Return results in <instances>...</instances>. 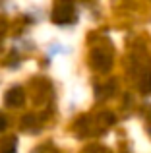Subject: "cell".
I'll return each mask as SVG.
<instances>
[{"mask_svg": "<svg viewBox=\"0 0 151 153\" xmlns=\"http://www.w3.org/2000/svg\"><path fill=\"white\" fill-rule=\"evenodd\" d=\"M76 19V12H74V6L70 2H62V4H56V8L53 10V22L54 23H72Z\"/></svg>", "mask_w": 151, "mask_h": 153, "instance_id": "cell-1", "label": "cell"}, {"mask_svg": "<svg viewBox=\"0 0 151 153\" xmlns=\"http://www.w3.org/2000/svg\"><path fill=\"white\" fill-rule=\"evenodd\" d=\"M91 66L99 72H109L113 66V54L105 49H95L91 52Z\"/></svg>", "mask_w": 151, "mask_h": 153, "instance_id": "cell-2", "label": "cell"}, {"mask_svg": "<svg viewBox=\"0 0 151 153\" xmlns=\"http://www.w3.org/2000/svg\"><path fill=\"white\" fill-rule=\"evenodd\" d=\"M4 103L12 108L21 107V105L25 103V91H23L21 87H12V89H8L6 97H4Z\"/></svg>", "mask_w": 151, "mask_h": 153, "instance_id": "cell-3", "label": "cell"}, {"mask_svg": "<svg viewBox=\"0 0 151 153\" xmlns=\"http://www.w3.org/2000/svg\"><path fill=\"white\" fill-rule=\"evenodd\" d=\"M138 87H140V91H141L144 95L151 93V72H145V74L141 76V79H140V83H138Z\"/></svg>", "mask_w": 151, "mask_h": 153, "instance_id": "cell-4", "label": "cell"}, {"mask_svg": "<svg viewBox=\"0 0 151 153\" xmlns=\"http://www.w3.org/2000/svg\"><path fill=\"white\" fill-rule=\"evenodd\" d=\"M37 122H39V118L35 114H25L21 118V128H23V130H29V132L31 130H37V126H35Z\"/></svg>", "mask_w": 151, "mask_h": 153, "instance_id": "cell-5", "label": "cell"}, {"mask_svg": "<svg viewBox=\"0 0 151 153\" xmlns=\"http://www.w3.org/2000/svg\"><path fill=\"white\" fill-rule=\"evenodd\" d=\"M16 146H18L16 138H10L8 142L2 143V147H0V153H16Z\"/></svg>", "mask_w": 151, "mask_h": 153, "instance_id": "cell-6", "label": "cell"}, {"mask_svg": "<svg viewBox=\"0 0 151 153\" xmlns=\"http://www.w3.org/2000/svg\"><path fill=\"white\" fill-rule=\"evenodd\" d=\"M8 128V118L4 114H0V132H4Z\"/></svg>", "mask_w": 151, "mask_h": 153, "instance_id": "cell-7", "label": "cell"}, {"mask_svg": "<svg viewBox=\"0 0 151 153\" xmlns=\"http://www.w3.org/2000/svg\"><path fill=\"white\" fill-rule=\"evenodd\" d=\"M2 31H4V23L0 22V37H2Z\"/></svg>", "mask_w": 151, "mask_h": 153, "instance_id": "cell-8", "label": "cell"}]
</instances>
